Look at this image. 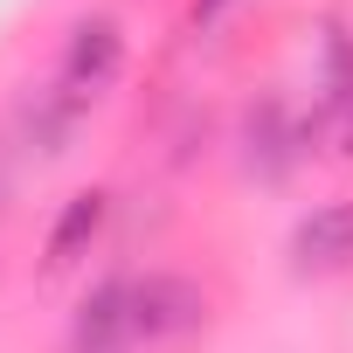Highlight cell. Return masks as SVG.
Segmentation results:
<instances>
[{"label": "cell", "mask_w": 353, "mask_h": 353, "mask_svg": "<svg viewBox=\"0 0 353 353\" xmlns=\"http://www.w3.org/2000/svg\"><path fill=\"white\" fill-rule=\"evenodd\" d=\"M125 305H132V339H181L208 319V298L188 284V277H132L125 284Z\"/></svg>", "instance_id": "cell-1"}, {"label": "cell", "mask_w": 353, "mask_h": 353, "mask_svg": "<svg viewBox=\"0 0 353 353\" xmlns=\"http://www.w3.org/2000/svg\"><path fill=\"white\" fill-rule=\"evenodd\" d=\"M291 256H298V270H346L353 263V201L312 208L291 236Z\"/></svg>", "instance_id": "cell-2"}, {"label": "cell", "mask_w": 353, "mask_h": 353, "mask_svg": "<svg viewBox=\"0 0 353 353\" xmlns=\"http://www.w3.org/2000/svg\"><path fill=\"white\" fill-rule=\"evenodd\" d=\"M118 56H125V42H118V21H77V35H70V56H63V77H70V90L77 97H90V90H104L111 77H118Z\"/></svg>", "instance_id": "cell-3"}, {"label": "cell", "mask_w": 353, "mask_h": 353, "mask_svg": "<svg viewBox=\"0 0 353 353\" xmlns=\"http://www.w3.org/2000/svg\"><path fill=\"white\" fill-rule=\"evenodd\" d=\"M97 229H104V194H77V201L63 208V222L49 229V263H56V270L77 263V256L97 243Z\"/></svg>", "instance_id": "cell-4"}, {"label": "cell", "mask_w": 353, "mask_h": 353, "mask_svg": "<svg viewBox=\"0 0 353 353\" xmlns=\"http://www.w3.org/2000/svg\"><path fill=\"white\" fill-rule=\"evenodd\" d=\"M325 63H332V125H339V139H353V42L332 35Z\"/></svg>", "instance_id": "cell-5"}, {"label": "cell", "mask_w": 353, "mask_h": 353, "mask_svg": "<svg viewBox=\"0 0 353 353\" xmlns=\"http://www.w3.org/2000/svg\"><path fill=\"white\" fill-rule=\"evenodd\" d=\"M222 8H229V0H194V21H215Z\"/></svg>", "instance_id": "cell-6"}]
</instances>
